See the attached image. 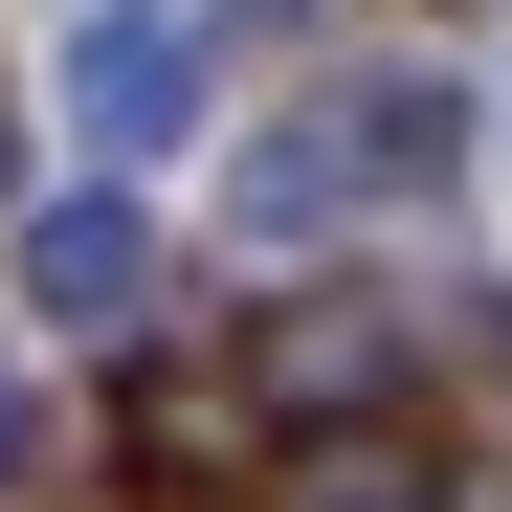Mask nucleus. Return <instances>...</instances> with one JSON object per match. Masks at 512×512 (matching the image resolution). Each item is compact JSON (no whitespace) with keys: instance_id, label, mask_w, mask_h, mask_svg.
<instances>
[{"instance_id":"obj_2","label":"nucleus","mask_w":512,"mask_h":512,"mask_svg":"<svg viewBox=\"0 0 512 512\" xmlns=\"http://www.w3.org/2000/svg\"><path fill=\"white\" fill-rule=\"evenodd\" d=\"M23 290H45L67 334H112V312L156 290V245H134V201H45V223H23Z\"/></svg>"},{"instance_id":"obj_1","label":"nucleus","mask_w":512,"mask_h":512,"mask_svg":"<svg viewBox=\"0 0 512 512\" xmlns=\"http://www.w3.org/2000/svg\"><path fill=\"white\" fill-rule=\"evenodd\" d=\"M67 112H90L112 156H156V134H179V112H201V45H179V23H134V0H112V23H90V45H67Z\"/></svg>"},{"instance_id":"obj_3","label":"nucleus","mask_w":512,"mask_h":512,"mask_svg":"<svg viewBox=\"0 0 512 512\" xmlns=\"http://www.w3.org/2000/svg\"><path fill=\"white\" fill-rule=\"evenodd\" d=\"M290 512H446V468H423V446H312Z\"/></svg>"}]
</instances>
